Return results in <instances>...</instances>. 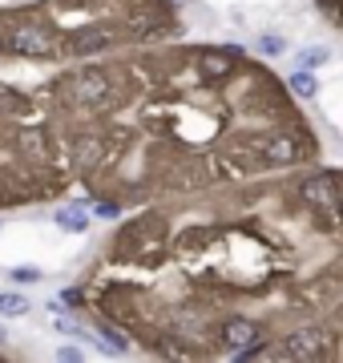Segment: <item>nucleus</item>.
<instances>
[{
  "label": "nucleus",
  "mask_w": 343,
  "mask_h": 363,
  "mask_svg": "<svg viewBox=\"0 0 343 363\" xmlns=\"http://www.w3.org/2000/svg\"><path fill=\"white\" fill-rule=\"evenodd\" d=\"M0 52H9V37L4 33H0Z\"/></svg>",
  "instance_id": "obj_19"
},
{
  "label": "nucleus",
  "mask_w": 343,
  "mask_h": 363,
  "mask_svg": "<svg viewBox=\"0 0 343 363\" xmlns=\"http://www.w3.org/2000/svg\"><path fill=\"white\" fill-rule=\"evenodd\" d=\"M331 61V49H303L299 52V69H323Z\"/></svg>",
  "instance_id": "obj_11"
},
{
  "label": "nucleus",
  "mask_w": 343,
  "mask_h": 363,
  "mask_svg": "<svg viewBox=\"0 0 343 363\" xmlns=\"http://www.w3.org/2000/svg\"><path fill=\"white\" fill-rule=\"evenodd\" d=\"M53 218H57V226H65V230H73V234H85V226H89V218H85V214H81L77 206L57 210Z\"/></svg>",
  "instance_id": "obj_10"
},
{
  "label": "nucleus",
  "mask_w": 343,
  "mask_h": 363,
  "mask_svg": "<svg viewBox=\"0 0 343 363\" xmlns=\"http://www.w3.org/2000/svg\"><path fill=\"white\" fill-rule=\"evenodd\" d=\"M97 157H101V145L97 142H81V150H77V166H97Z\"/></svg>",
  "instance_id": "obj_14"
},
{
  "label": "nucleus",
  "mask_w": 343,
  "mask_h": 363,
  "mask_svg": "<svg viewBox=\"0 0 343 363\" xmlns=\"http://www.w3.org/2000/svg\"><path fill=\"white\" fill-rule=\"evenodd\" d=\"M295 142H287V138H279V142H271V150H266V157L271 162H295Z\"/></svg>",
  "instance_id": "obj_12"
},
{
  "label": "nucleus",
  "mask_w": 343,
  "mask_h": 363,
  "mask_svg": "<svg viewBox=\"0 0 343 363\" xmlns=\"http://www.w3.org/2000/svg\"><path fill=\"white\" fill-rule=\"evenodd\" d=\"M0 226H4V222H0Z\"/></svg>",
  "instance_id": "obj_23"
},
{
  "label": "nucleus",
  "mask_w": 343,
  "mask_h": 363,
  "mask_svg": "<svg viewBox=\"0 0 343 363\" xmlns=\"http://www.w3.org/2000/svg\"><path fill=\"white\" fill-rule=\"evenodd\" d=\"M118 202H97V218H118Z\"/></svg>",
  "instance_id": "obj_16"
},
{
  "label": "nucleus",
  "mask_w": 343,
  "mask_h": 363,
  "mask_svg": "<svg viewBox=\"0 0 343 363\" xmlns=\"http://www.w3.org/2000/svg\"><path fill=\"white\" fill-rule=\"evenodd\" d=\"M9 279H13V283H40V271L37 267H13Z\"/></svg>",
  "instance_id": "obj_15"
},
{
  "label": "nucleus",
  "mask_w": 343,
  "mask_h": 363,
  "mask_svg": "<svg viewBox=\"0 0 343 363\" xmlns=\"http://www.w3.org/2000/svg\"><path fill=\"white\" fill-rule=\"evenodd\" d=\"M259 49H263L266 57H283V52H287V37H279V33H263V37H259Z\"/></svg>",
  "instance_id": "obj_13"
},
{
  "label": "nucleus",
  "mask_w": 343,
  "mask_h": 363,
  "mask_svg": "<svg viewBox=\"0 0 343 363\" xmlns=\"http://www.w3.org/2000/svg\"><path fill=\"white\" fill-rule=\"evenodd\" d=\"M287 81H291V93H295V97H307V101H311V97L319 93L315 69H295V73H291Z\"/></svg>",
  "instance_id": "obj_8"
},
{
  "label": "nucleus",
  "mask_w": 343,
  "mask_h": 363,
  "mask_svg": "<svg viewBox=\"0 0 343 363\" xmlns=\"http://www.w3.org/2000/svg\"><path fill=\"white\" fill-rule=\"evenodd\" d=\"M303 198L315 202L319 210H339V198H335V190H331V178H307L303 182Z\"/></svg>",
  "instance_id": "obj_5"
},
{
  "label": "nucleus",
  "mask_w": 343,
  "mask_h": 363,
  "mask_svg": "<svg viewBox=\"0 0 343 363\" xmlns=\"http://www.w3.org/2000/svg\"><path fill=\"white\" fill-rule=\"evenodd\" d=\"M9 52L21 57H53V33L40 25H16L9 33Z\"/></svg>",
  "instance_id": "obj_1"
},
{
  "label": "nucleus",
  "mask_w": 343,
  "mask_h": 363,
  "mask_svg": "<svg viewBox=\"0 0 343 363\" xmlns=\"http://www.w3.org/2000/svg\"><path fill=\"white\" fill-rule=\"evenodd\" d=\"M21 315H28V298L4 291V295H0V319H21Z\"/></svg>",
  "instance_id": "obj_9"
},
{
  "label": "nucleus",
  "mask_w": 343,
  "mask_h": 363,
  "mask_svg": "<svg viewBox=\"0 0 343 363\" xmlns=\"http://www.w3.org/2000/svg\"><path fill=\"white\" fill-rule=\"evenodd\" d=\"M77 97L81 101H106L109 97V77L101 73V69H89V73H81L77 77Z\"/></svg>",
  "instance_id": "obj_4"
},
{
  "label": "nucleus",
  "mask_w": 343,
  "mask_h": 363,
  "mask_svg": "<svg viewBox=\"0 0 343 363\" xmlns=\"http://www.w3.org/2000/svg\"><path fill=\"white\" fill-rule=\"evenodd\" d=\"M226 343H235V347H251L254 339H259V331H254V323H247V319H230V323L223 327Z\"/></svg>",
  "instance_id": "obj_7"
},
{
  "label": "nucleus",
  "mask_w": 343,
  "mask_h": 363,
  "mask_svg": "<svg viewBox=\"0 0 343 363\" xmlns=\"http://www.w3.org/2000/svg\"><path fill=\"white\" fill-rule=\"evenodd\" d=\"M49 311H53V315H65L69 307H65V303H61V298H49Z\"/></svg>",
  "instance_id": "obj_18"
},
{
  "label": "nucleus",
  "mask_w": 343,
  "mask_h": 363,
  "mask_svg": "<svg viewBox=\"0 0 343 363\" xmlns=\"http://www.w3.org/2000/svg\"><path fill=\"white\" fill-rule=\"evenodd\" d=\"M339 9H343V0H339Z\"/></svg>",
  "instance_id": "obj_22"
},
{
  "label": "nucleus",
  "mask_w": 343,
  "mask_h": 363,
  "mask_svg": "<svg viewBox=\"0 0 343 363\" xmlns=\"http://www.w3.org/2000/svg\"><path fill=\"white\" fill-rule=\"evenodd\" d=\"M113 45V33H109L106 25H89L81 28V33H73V52L77 57H93V52H101Z\"/></svg>",
  "instance_id": "obj_2"
},
{
  "label": "nucleus",
  "mask_w": 343,
  "mask_h": 363,
  "mask_svg": "<svg viewBox=\"0 0 343 363\" xmlns=\"http://www.w3.org/2000/svg\"><path fill=\"white\" fill-rule=\"evenodd\" d=\"M0 343H4V327H0Z\"/></svg>",
  "instance_id": "obj_20"
},
{
  "label": "nucleus",
  "mask_w": 343,
  "mask_h": 363,
  "mask_svg": "<svg viewBox=\"0 0 343 363\" xmlns=\"http://www.w3.org/2000/svg\"><path fill=\"white\" fill-rule=\"evenodd\" d=\"M226 49L230 52H206V57H202V73H206L210 81L235 73V45H226Z\"/></svg>",
  "instance_id": "obj_6"
},
{
  "label": "nucleus",
  "mask_w": 343,
  "mask_h": 363,
  "mask_svg": "<svg viewBox=\"0 0 343 363\" xmlns=\"http://www.w3.org/2000/svg\"><path fill=\"white\" fill-rule=\"evenodd\" d=\"M319 343H327L319 331H295V335L283 343V355H287V359H315Z\"/></svg>",
  "instance_id": "obj_3"
},
{
  "label": "nucleus",
  "mask_w": 343,
  "mask_h": 363,
  "mask_svg": "<svg viewBox=\"0 0 343 363\" xmlns=\"http://www.w3.org/2000/svg\"><path fill=\"white\" fill-rule=\"evenodd\" d=\"M339 218H343V202H339Z\"/></svg>",
  "instance_id": "obj_21"
},
{
  "label": "nucleus",
  "mask_w": 343,
  "mask_h": 363,
  "mask_svg": "<svg viewBox=\"0 0 343 363\" xmlns=\"http://www.w3.org/2000/svg\"><path fill=\"white\" fill-rule=\"evenodd\" d=\"M57 359H65V363H77V359H81V347H73V343H69V347H61V351H57Z\"/></svg>",
  "instance_id": "obj_17"
}]
</instances>
